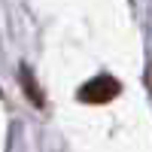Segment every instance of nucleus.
<instances>
[{
    "mask_svg": "<svg viewBox=\"0 0 152 152\" xmlns=\"http://www.w3.org/2000/svg\"><path fill=\"white\" fill-rule=\"evenodd\" d=\"M122 91V85L113 79V76H94L91 82H85L79 88V100H85V104H107V100H113Z\"/></svg>",
    "mask_w": 152,
    "mask_h": 152,
    "instance_id": "nucleus-1",
    "label": "nucleus"
}]
</instances>
